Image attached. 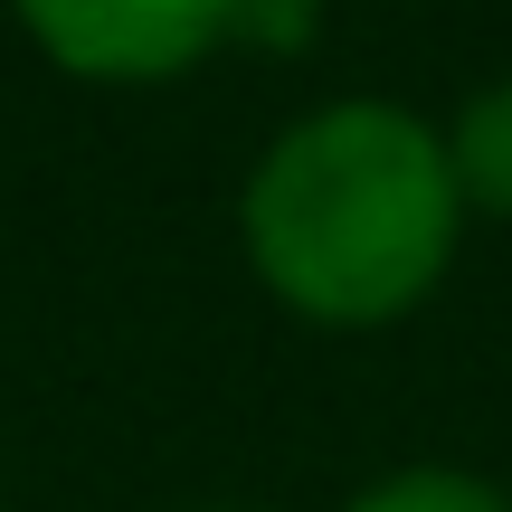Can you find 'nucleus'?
I'll use <instances>...</instances> for the list:
<instances>
[{
    "label": "nucleus",
    "mask_w": 512,
    "mask_h": 512,
    "mask_svg": "<svg viewBox=\"0 0 512 512\" xmlns=\"http://www.w3.org/2000/svg\"><path fill=\"white\" fill-rule=\"evenodd\" d=\"M342 512H512L484 475H456V465H408V475H380L370 494H351Z\"/></svg>",
    "instance_id": "4"
},
{
    "label": "nucleus",
    "mask_w": 512,
    "mask_h": 512,
    "mask_svg": "<svg viewBox=\"0 0 512 512\" xmlns=\"http://www.w3.org/2000/svg\"><path fill=\"white\" fill-rule=\"evenodd\" d=\"M238 228L275 304L361 332L437 294L465 228V190L437 124H418L389 95H342L266 143Z\"/></svg>",
    "instance_id": "1"
},
{
    "label": "nucleus",
    "mask_w": 512,
    "mask_h": 512,
    "mask_svg": "<svg viewBox=\"0 0 512 512\" xmlns=\"http://www.w3.org/2000/svg\"><path fill=\"white\" fill-rule=\"evenodd\" d=\"M19 29L95 86H152L228 38V0H10Z\"/></svg>",
    "instance_id": "2"
},
{
    "label": "nucleus",
    "mask_w": 512,
    "mask_h": 512,
    "mask_svg": "<svg viewBox=\"0 0 512 512\" xmlns=\"http://www.w3.org/2000/svg\"><path fill=\"white\" fill-rule=\"evenodd\" d=\"M313 29H323V0H228V38H247V48H313Z\"/></svg>",
    "instance_id": "5"
},
{
    "label": "nucleus",
    "mask_w": 512,
    "mask_h": 512,
    "mask_svg": "<svg viewBox=\"0 0 512 512\" xmlns=\"http://www.w3.org/2000/svg\"><path fill=\"white\" fill-rule=\"evenodd\" d=\"M446 162H456L465 209L512 219V76H503V86H484V95H465L456 133H446Z\"/></svg>",
    "instance_id": "3"
}]
</instances>
